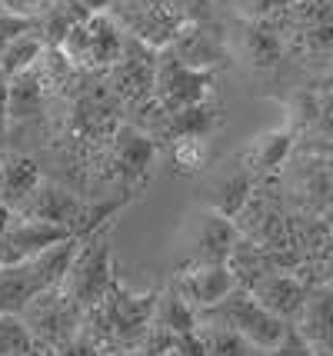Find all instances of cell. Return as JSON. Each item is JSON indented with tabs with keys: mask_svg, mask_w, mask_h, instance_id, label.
<instances>
[{
	"mask_svg": "<svg viewBox=\"0 0 333 356\" xmlns=\"http://www.w3.org/2000/svg\"><path fill=\"white\" fill-rule=\"evenodd\" d=\"M213 87L210 70H197L177 57L170 47H160L154 60V93L167 110H180L190 104H204L206 93Z\"/></svg>",
	"mask_w": 333,
	"mask_h": 356,
	"instance_id": "cell-5",
	"label": "cell"
},
{
	"mask_svg": "<svg viewBox=\"0 0 333 356\" xmlns=\"http://www.w3.org/2000/svg\"><path fill=\"white\" fill-rule=\"evenodd\" d=\"M300 120L310 124L317 134L333 140V83H327L323 90H310L300 97Z\"/></svg>",
	"mask_w": 333,
	"mask_h": 356,
	"instance_id": "cell-25",
	"label": "cell"
},
{
	"mask_svg": "<svg viewBox=\"0 0 333 356\" xmlns=\"http://www.w3.org/2000/svg\"><path fill=\"white\" fill-rule=\"evenodd\" d=\"M104 356H143L140 350H124V353H104Z\"/></svg>",
	"mask_w": 333,
	"mask_h": 356,
	"instance_id": "cell-35",
	"label": "cell"
},
{
	"mask_svg": "<svg viewBox=\"0 0 333 356\" xmlns=\"http://www.w3.org/2000/svg\"><path fill=\"white\" fill-rule=\"evenodd\" d=\"M80 207H83V203H80L70 190L50 184V180H40V184L20 200L17 213H20V217H33V220H47V223H60V227H67V230L74 233V220H77Z\"/></svg>",
	"mask_w": 333,
	"mask_h": 356,
	"instance_id": "cell-10",
	"label": "cell"
},
{
	"mask_svg": "<svg viewBox=\"0 0 333 356\" xmlns=\"http://www.w3.org/2000/svg\"><path fill=\"white\" fill-rule=\"evenodd\" d=\"M83 27H87V60L83 67H113L124 54V37L120 27L113 24L111 17L104 14H87L83 17Z\"/></svg>",
	"mask_w": 333,
	"mask_h": 356,
	"instance_id": "cell-12",
	"label": "cell"
},
{
	"mask_svg": "<svg viewBox=\"0 0 333 356\" xmlns=\"http://www.w3.org/2000/svg\"><path fill=\"white\" fill-rule=\"evenodd\" d=\"M104 14L150 50L167 47L184 24V14H177L167 0H107Z\"/></svg>",
	"mask_w": 333,
	"mask_h": 356,
	"instance_id": "cell-3",
	"label": "cell"
},
{
	"mask_svg": "<svg viewBox=\"0 0 333 356\" xmlns=\"http://www.w3.org/2000/svg\"><path fill=\"white\" fill-rule=\"evenodd\" d=\"M254 197V180H250V173L240 170V173H230V177H223L220 184H213V197H210V207L223 213V217L237 220L243 213V207L250 203Z\"/></svg>",
	"mask_w": 333,
	"mask_h": 356,
	"instance_id": "cell-18",
	"label": "cell"
},
{
	"mask_svg": "<svg viewBox=\"0 0 333 356\" xmlns=\"http://www.w3.org/2000/svg\"><path fill=\"white\" fill-rule=\"evenodd\" d=\"M267 356H320V353H317V350H314V346H310L307 340H303L300 330L290 323V330L284 333V340L277 343L273 350H267Z\"/></svg>",
	"mask_w": 333,
	"mask_h": 356,
	"instance_id": "cell-29",
	"label": "cell"
},
{
	"mask_svg": "<svg viewBox=\"0 0 333 356\" xmlns=\"http://www.w3.org/2000/svg\"><path fill=\"white\" fill-rule=\"evenodd\" d=\"M240 283L234 277V266L227 264H190V270H180L174 280V290L193 310L200 313L206 307H217L227 293H234Z\"/></svg>",
	"mask_w": 333,
	"mask_h": 356,
	"instance_id": "cell-6",
	"label": "cell"
},
{
	"mask_svg": "<svg viewBox=\"0 0 333 356\" xmlns=\"http://www.w3.org/2000/svg\"><path fill=\"white\" fill-rule=\"evenodd\" d=\"M177 356H206L204 337L200 330H190V333H174V346H170Z\"/></svg>",
	"mask_w": 333,
	"mask_h": 356,
	"instance_id": "cell-30",
	"label": "cell"
},
{
	"mask_svg": "<svg viewBox=\"0 0 333 356\" xmlns=\"http://www.w3.org/2000/svg\"><path fill=\"white\" fill-rule=\"evenodd\" d=\"M74 233L60 227V223H47V220H33V217H20L14 210V220L7 223V230L0 233V264H17V260H27L33 253H40L44 247L67 240Z\"/></svg>",
	"mask_w": 333,
	"mask_h": 356,
	"instance_id": "cell-7",
	"label": "cell"
},
{
	"mask_svg": "<svg viewBox=\"0 0 333 356\" xmlns=\"http://www.w3.org/2000/svg\"><path fill=\"white\" fill-rule=\"evenodd\" d=\"M20 320L31 330V337L37 346L57 350L60 343H67L70 337H77L80 323H83V310H80L60 286H54L47 293L33 296L31 303L20 310Z\"/></svg>",
	"mask_w": 333,
	"mask_h": 356,
	"instance_id": "cell-4",
	"label": "cell"
},
{
	"mask_svg": "<svg viewBox=\"0 0 333 356\" xmlns=\"http://www.w3.org/2000/svg\"><path fill=\"white\" fill-rule=\"evenodd\" d=\"M7 110L14 113V117H27L37 104H40V93H44V83L37 77V70H24V74H14V77H7Z\"/></svg>",
	"mask_w": 333,
	"mask_h": 356,
	"instance_id": "cell-24",
	"label": "cell"
},
{
	"mask_svg": "<svg viewBox=\"0 0 333 356\" xmlns=\"http://www.w3.org/2000/svg\"><path fill=\"white\" fill-rule=\"evenodd\" d=\"M77 3L87 10V14H100V10L107 7V0H77Z\"/></svg>",
	"mask_w": 333,
	"mask_h": 356,
	"instance_id": "cell-32",
	"label": "cell"
},
{
	"mask_svg": "<svg viewBox=\"0 0 333 356\" xmlns=\"http://www.w3.org/2000/svg\"><path fill=\"white\" fill-rule=\"evenodd\" d=\"M0 3H3V7H7V10H17V14H24V10H27V3H31V0H0Z\"/></svg>",
	"mask_w": 333,
	"mask_h": 356,
	"instance_id": "cell-33",
	"label": "cell"
},
{
	"mask_svg": "<svg viewBox=\"0 0 333 356\" xmlns=\"http://www.w3.org/2000/svg\"><path fill=\"white\" fill-rule=\"evenodd\" d=\"M300 40L307 50H330L333 47V0H297Z\"/></svg>",
	"mask_w": 333,
	"mask_h": 356,
	"instance_id": "cell-13",
	"label": "cell"
},
{
	"mask_svg": "<svg viewBox=\"0 0 333 356\" xmlns=\"http://www.w3.org/2000/svg\"><path fill=\"white\" fill-rule=\"evenodd\" d=\"M197 323L230 326V330H237L243 340H250L260 350H273L277 343L284 340L286 330H290L286 320L273 316L267 307H260L254 296H250V290H243V286H237L234 293H227L217 307L200 310L197 313Z\"/></svg>",
	"mask_w": 333,
	"mask_h": 356,
	"instance_id": "cell-2",
	"label": "cell"
},
{
	"mask_svg": "<svg viewBox=\"0 0 333 356\" xmlns=\"http://www.w3.org/2000/svg\"><path fill=\"white\" fill-rule=\"evenodd\" d=\"M44 37L40 33H17L14 40H7L3 50H0V74L3 77H14V74H24V70H31L33 63L40 60V54H44Z\"/></svg>",
	"mask_w": 333,
	"mask_h": 356,
	"instance_id": "cell-19",
	"label": "cell"
},
{
	"mask_svg": "<svg viewBox=\"0 0 333 356\" xmlns=\"http://www.w3.org/2000/svg\"><path fill=\"white\" fill-rule=\"evenodd\" d=\"M243 54H247V60L260 67V70H267V67H277L280 63V54H284V44H280V37L273 27L267 24H250L247 31H243Z\"/></svg>",
	"mask_w": 333,
	"mask_h": 356,
	"instance_id": "cell-22",
	"label": "cell"
},
{
	"mask_svg": "<svg viewBox=\"0 0 333 356\" xmlns=\"http://www.w3.org/2000/svg\"><path fill=\"white\" fill-rule=\"evenodd\" d=\"M206 137H177L174 140V167L180 173H193L206 160Z\"/></svg>",
	"mask_w": 333,
	"mask_h": 356,
	"instance_id": "cell-27",
	"label": "cell"
},
{
	"mask_svg": "<svg viewBox=\"0 0 333 356\" xmlns=\"http://www.w3.org/2000/svg\"><path fill=\"white\" fill-rule=\"evenodd\" d=\"M40 180L44 177L37 170V160H31V156H3V167H0V200L17 210L20 200Z\"/></svg>",
	"mask_w": 333,
	"mask_h": 356,
	"instance_id": "cell-16",
	"label": "cell"
},
{
	"mask_svg": "<svg viewBox=\"0 0 333 356\" xmlns=\"http://www.w3.org/2000/svg\"><path fill=\"white\" fill-rule=\"evenodd\" d=\"M163 356H177V353H174V350H167V353H163Z\"/></svg>",
	"mask_w": 333,
	"mask_h": 356,
	"instance_id": "cell-36",
	"label": "cell"
},
{
	"mask_svg": "<svg viewBox=\"0 0 333 356\" xmlns=\"http://www.w3.org/2000/svg\"><path fill=\"white\" fill-rule=\"evenodd\" d=\"M297 0H247V14L254 17H267V14H277V10H286L293 7Z\"/></svg>",
	"mask_w": 333,
	"mask_h": 356,
	"instance_id": "cell-31",
	"label": "cell"
},
{
	"mask_svg": "<svg viewBox=\"0 0 333 356\" xmlns=\"http://www.w3.org/2000/svg\"><path fill=\"white\" fill-rule=\"evenodd\" d=\"M54 356H104V346H100V340H94L87 330H83V323H80L77 337H70L67 343H60L57 350H50Z\"/></svg>",
	"mask_w": 333,
	"mask_h": 356,
	"instance_id": "cell-28",
	"label": "cell"
},
{
	"mask_svg": "<svg viewBox=\"0 0 333 356\" xmlns=\"http://www.w3.org/2000/svg\"><path fill=\"white\" fill-rule=\"evenodd\" d=\"M167 47H170L187 67H197V70H210V67L217 63V57H220L217 40L206 31H200L197 24H187V20L180 24V31L174 33V40Z\"/></svg>",
	"mask_w": 333,
	"mask_h": 356,
	"instance_id": "cell-15",
	"label": "cell"
},
{
	"mask_svg": "<svg viewBox=\"0 0 333 356\" xmlns=\"http://www.w3.org/2000/svg\"><path fill=\"white\" fill-rule=\"evenodd\" d=\"M33 350L37 343L24 320L14 313H0V356H33Z\"/></svg>",
	"mask_w": 333,
	"mask_h": 356,
	"instance_id": "cell-26",
	"label": "cell"
},
{
	"mask_svg": "<svg viewBox=\"0 0 333 356\" xmlns=\"http://www.w3.org/2000/svg\"><path fill=\"white\" fill-rule=\"evenodd\" d=\"M243 290H250L260 307H267L273 316H280L286 323H293L297 320V313H300L303 300H307V283H303L297 273H284V270H270L263 277H257L254 283H247Z\"/></svg>",
	"mask_w": 333,
	"mask_h": 356,
	"instance_id": "cell-9",
	"label": "cell"
},
{
	"mask_svg": "<svg viewBox=\"0 0 333 356\" xmlns=\"http://www.w3.org/2000/svg\"><path fill=\"white\" fill-rule=\"evenodd\" d=\"M0 167H3V150H0Z\"/></svg>",
	"mask_w": 333,
	"mask_h": 356,
	"instance_id": "cell-37",
	"label": "cell"
},
{
	"mask_svg": "<svg viewBox=\"0 0 333 356\" xmlns=\"http://www.w3.org/2000/svg\"><path fill=\"white\" fill-rule=\"evenodd\" d=\"M293 150V137L290 130H270V134H260V137L250 143L247 150V163L254 173H273L284 167V160Z\"/></svg>",
	"mask_w": 333,
	"mask_h": 356,
	"instance_id": "cell-17",
	"label": "cell"
},
{
	"mask_svg": "<svg viewBox=\"0 0 333 356\" xmlns=\"http://www.w3.org/2000/svg\"><path fill=\"white\" fill-rule=\"evenodd\" d=\"M170 120H167V134L170 137H206L213 127H217V113L206 107V104H190V107L180 110H167Z\"/></svg>",
	"mask_w": 333,
	"mask_h": 356,
	"instance_id": "cell-23",
	"label": "cell"
},
{
	"mask_svg": "<svg viewBox=\"0 0 333 356\" xmlns=\"http://www.w3.org/2000/svg\"><path fill=\"white\" fill-rule=\"evenodd\" d=\"M111 283H113L111 223H104L94 233L80 236V250L74 257V264H70V270H67L60 290L87 313L104 303V296L111 293Z\"/></svg>",
	"mask_w": 333,
	"mask_h": 356,
	"instance_id": "cell-1",
	"label": "cell"
},
{
	"mask_svg": "<svg viewBox=\"0 0 333 356\" xmlns=\"http://www.w3.org/2000/svg\"><path fill=\"white\" fill-rule=\"evenodd\" d=\"M200 337H204L206 356H267V350L254 346L250 340H243L237 330L220 323H197Z\"/></svg>",
	"mask_w": 333,
	"mask_h": 356,
	"instance_id": "cell-21",
	"label": "cell"
},
{
	"mask_svg": "<svg viewBox=\"0 0 333 356\" xmlns=\"http://www.w3.org/2000/svg\"><path fill=\"white\" fill-rule=\"evenodd\" d=\"M150 323H160L163 330H170V333H190V330H197V310L170 286V290L157 293L154 320Z\"/></svg>",
	"mask_w": 333,
	"mask_h": 356,
	"instance_id": "cell-20",
	"label": "cell"
},
{
	"mask_svg": "<svg viewBox=\"0 0 333 356\" xmlns=\"http://www.w3.org/2000/svg\"><path fill=\"white\" fill-rule=\"evenodd\" d=\"M7 90H10V87H7V77L0 74V113H7Z\"/></svg>",
	"mask_w": 333,
	"mask_h": 356,
	"instance_id": "cell-34",
	"label": "cell"
},
{
	"mask_svg": "<svg viewBox=\"0 0 333 356\" xmlns=\"http://www.w3.org/2000/svg\"><path fill=\"white\" fill-rule=\"evenodd\" d=\"M293 326L300 330V337L314 350H327L333 353V283H323V286H310L307 290V300H303L300 313Z\"/></svg>",
	"mask_w": 333,
	"mask_h": 356,
	"instance_id": "cell-11",
	"label": "cell"
},
{
	"mask_svg": "<svg viewBox=\"0 0 333 356\" xmlns=\"http://www.w3.org/2000/svg\"><path fill=\"white\" fill-rule=\"evenodd\" d=\"M111 150L113 160L127 173H147L157 156V143L137 127H117V134L111 137Z\"/></svg>",
	"mask_w": 333,
	"mask_h": 356,
	"instance_id": "cell-14",
	"label": "cell"
},
{
	"mask_svg": "<svg viewBox=\"0 0 333 356\" xmlns=\"http://www.w3.org/2000/svg\"><path fill=\"white\" fill-rule=\"evenodd\" d=\"M240 243V230L230 217L206 207L193 220V264H227Z\"/></svg>",
	"mask_w": 333,
	"mask_h": 356,
	"instance_id": "cell-8",
	"label": "cell"
}]
</instances>
